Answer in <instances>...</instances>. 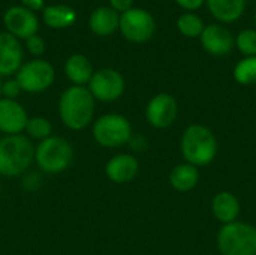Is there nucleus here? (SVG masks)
Wrapping results in <instances>:
<instances>
[{"label": "nucleus", "instance_id": "nucleus-1", "mask_svg": "<svg viewBox=\"0 0 256 255\" xmlns=\"http://www.w3.org/2000/svg\"><path fill=\"white\" fill-rule=\"evenodd\" d=\"M94 114V98L84 86L66 89L58 99V116L63 125L72 131L88 126Z\"/></svg>", "mask_w": 256, "mask_h": 255}, {"label": "nucleus", "instance_id": "nucleus-2", "mask_svg": "<svg viewBox=\"0 0 256 255\" xmlns=\"http://www.w3.org/2000/svg\"><path fill=\"white\" fill-rule=\"evenodd\" d=\"M34 159V147L24 135H6L0 140V174L21 176Z\"/></svg>", "mask_w": 256, "mask_h": 255}, {"label": "nucleus", "instance_id": "nucleus-3", "mask_svg": "<svg viewBox=\"0 0 256 255\" xmlns=\"http://www.w3.org/2000/svg\"><path fill=\"white\" fill-rule=\"evenodd\" d=\"M182 152L189 164L207 165L216 158L218 143L208 128L192 125L183 134Z\"/></svg>", "mask_w": 256, "mask_h": 255}, {"label": "nucleus", "instance_id": "nucleus-4", "mask_svg": "<svg viewBox=\"0 0 256 255\" xmlns=\"http://www.w3.org/2000/svg\"><path fill=\"white\" fill-rule=\"evenodd\" d=\"M74 158L72 146L62 137H48L42 140L34 150L38 167L48 174H58L68 170Z\"/></svg>", "mask_w": 256, "mask_h": 255}, {"label": "nucleus", "instance_id": "nucleus-5", "mask_svg": "<svg viewBox=\"0 0 256 255\" xmlns=\"http://www.w3.org/2000/svg\"><path fill=\"white\" fill-rule=\"evenodd\" d=\"M224 255H256V228L244 222L226 224L218 237Z\"/></svg>", "mask_w": 256, "mask_h": 255}, {"label": "nucleus", "instance_id": "nucleus-6", "mask_svg": "<svg viewBox=\"0 0 256 255\" xmlns=\"http://www.w3.org/2000/svg\"><path fill=\"white\" fill-rule=\"evenodd\" d=\"M93 137L104 147H120L132 137V128L126 117L120 114H105L93 125Z\"/></svg>", "mask_w": 256, "mask_h": 255}, {"label": "nucleus", "instance_id": "nucleus-7", "mask_svg": "<svg viewBox=\"0 0 256 255\" xmlns=\"http://www.w3.org/2000/svg\"><path fill=\"white\" fill-rule=\"evenodd\" d=\"M56 71L52 65L42 59H34L24 63L16 72V81L21 86L22 92L27 93H40L51 87L54 83Z\"/></svg>", "mask_w": 256, "mask_h": 255}, {"label": "nucleus", "instance_id": "nucleus-8", "mask_svg": "<svg viewBox=\"0 0 256 255\" xmlns=\"http://www.w3.org/2000/svg\"><path fill=\"white\" fill-rule=\"evenodd\" d=\"M118 27L128 41L141 44L153 36L156 24L153 17L147 11L132 8L128 12L122 14Z\"/></svg>", "mask_w": 256, "mask_h": 255}, {"label": "nucleus", "instance_id": "nucleus-9", "mask_svg": "<svg viewBox=\"0 0 256 255\" xmlns=\"http://www.w3.org/2000/svg\"><path fill=\"white\" fill-rule=\"evenodd\" d=\"M88 90L93 98L102 102H112L123 95L124 80L120 72L110 68H104L93 74L88 83Z\"/></svg>", "mask_w": 256, "mask_h": 255}, {"label": "nucleus", "instance_id": "nucleus-10", "mask_svg": "<svg viewBox=\"0 0 256 255\" xmlns=\"http://www.w3.org/2000/svg\"><path fill=\"white\" fill-rule=\"evenodd\" d=\"M6 30L15 38L28 39L36 35L39 21L33 11L24 6H12L3 15Z\"/></svg>", "mask_w": 256, "mask_h": 255}, {"label": "nucleus", "instance_id": "nucleus-11", "mask_svg": "<svg viewBox=\"0 0 256 255\" xmlns=\"http://www.w3.org/2000/svg\"><path fill=\"white\" fill-rule=\"evenodd\" d=\"M22 47L18 38L9 32H0V75L9 77L16 74L22 66Z\"/></svg>", "mask_w": 256, "mask_h": 255}, {"label": "nucleus", "instance_id": "nucleus-12", "mask_svg": "<svg viewBox=\"0 0 256 255\" xmlns=\"http://www.w3.org/2000/svg\"><path fill=\"white\" fill-rule=\"evenodd\" d=\"M28 116L24 107L15 99H0V131L8 135H18L26 129Z\"/></svg>", "mask_w": 256, "mask_h": 255}, {"label": "nucleus", "instance_id": "nucleus-13", "mask_svg": "<svg viewBox=\"0 0 256 255\" xmlns=\"http://www.w3.org/2000/svg\"><path fill=\"white\" fill-rule=\"evenodd\" d=\"M177 116V104L171 95H156L147 105V119L156 128H166L174 123Z\"/></svg>", "mask_w": 256, "mask_h": 255}, {"label": "nucleus", "instance_id": "nucleus-14", "mask_svg": "<svg viewBox=\"0 0 256 255\" xmlns=\"http://www.w3.org/2000/svg\"><path fill=\"white\" fill-rule=\"evenodd\" d=\"M201 44L204 50L213 56H226L234 47V38L226 27L210 24L201 35Z\"/></svg>", "mask_w": 256, "mask_h": 255}, {"label": "nucleus", "instance_id": "nucleus-15", "mask_svg": "<svg viewBox=\"0 0 256 255\" xmlns=\"http://www.w3.org/2000/svg\"><path fill=\"white\" fill-rule=\"evenodd\" d=\"M105 171L110 180L116 183H126L136 176L138 161L130 155H117L108 161Z\"/></svg>", "mask_w": 256, "mask_h": 255}, {"label": "nucleus", "instance_id": "nucleus-16", "mask_svg": "<svg viewBox=\"0 0 256 255\" xmlns=\"http://www.w3.org/2000/svg\"><path fill=\"white\" fill-rule=\"evenodd\" d=\"M90 29L98 36H110L120 26V17L112 8L100 6L90 15Z\"/></svg>", "mask_w": 256, "mask_h": 255}, {"label": "nucleus", "instance_id": "nucleus-17", "mask_svg": "<svg viewBox=\"0 0 256 255\" xmlns=\"http://www.w3.org/2000/svg\"><path fill=\"white\" fill-rule=\"evenodd\" d=\"M64 74L75 86H84L90 83L94 72H93V66L90 60L86 56L74 54L66 60Z\"/></svg>", "mask_w": 256, "mask_h": 255}, {"label": "nucleus", "instance_id": "nucleus-18", "mask_svg": "<svg viewBox=\"0 0 256 255\" xmlns=\"http://www.w3.org/2000/svg\"><path fill=\"white\" fill-rule=\"evenodd\" d=\"M207 5L214 18L224 23H232L244 12L246 0H207Z\"/></svg>", "mask_w": 256, "mask_h": 255}, {"label": "nucleus", "instance_id": "nucleus-19", "mask_svg": "<svg viewBox=\"0 0 256 255\" xmlns=\"http://www.w3.org/2000/svg\"><path fill=\"white\" fill-rule=\"evenodd\" d=\"M76 14L68 5H51L44 9V23L52 29H64L75 23Z\"/></svg>", "mask_w": 256, "mask_h": 255}, {"label": "nucleus", "instance_id": "nucleus-20", "mask_svg": "<svg viewBox=\"0 0 256 255\" xmlns=\"http://www.w3.org/2000/svg\"><path fill=\"white\" fill-rule=\"evenodd\" d=\"M213 212L219 221H222L225 224H231L238 216L240 204L232 194L220 192L213 200Z\"/></svg>", "mask_w": 256, "mask_h": 255}, {"label": "nucleus", "instance_id": "nucleus-21", "mask_svg": "<svg viewBox=\"0 0 256 255\" xmlns=\"http://www.w3.org/2000/svg\"><path fill=\"white\" fill-rule=\"evenodd\" d=\"M170 182L177 191H190L198 182V170L192 164L177 165L170 176Z\"/></svg>", "mask_w": 256, "mask_h": 255}, {"label": "nucleus", "instance_id": "nucleus-22", "mask_svg": "<svg viewBox=\"0 0 256 255\" xmlns=\"http://www.w3.org/2000/svg\"><path fill=\"white\" fill-rule=\"evenodd\" d=\"M234 77L240 84H256V56L243 59L234 69Z\"/></svg>", "mask_w": 256, "mask_h": 255}, {"label": "nucleus", "instance_id": "nucleus-23", "mask_svg": "<svg viewBox=\"0 0 256 255\" xmlns=\"http://www.w3.org/2000/svg\"><path fill=\"white\" fill-rule=\"evenodd\" d=\"M177 27L188 38L201 36L206 29L202 24V20L195 14H183L177 21Z\"/></svg>", "mask_w": 256, "mask_h": 255}, {"label": "nucleus", "instance_id": "nucleus-24", "mask_svg": "<svg viewBox=\"0 0 256 255\" xmlns=\"http://www.w3.org/2000/svg\"><path fill=\"white\" fill-rule=\"evenodd\" d=\"M26 131L27 134L34 138V140H45L48 137H51L52 132V125L48 119L36 116V117H30L27 125H26Z\"/></svg>", "mask_w": 256, "mask_h": 255}, {"label": "nucleus", "instance_id": "nucleus-25", "mask_svg": "<svg viewBox=\"0 0 256 255\" xmlns=\"http://www.w3.org/2000/svg\"><path fill=\"white\" fill-rule=\"evenodd\" d=\"M237 47L246 56H256V30H243L237 36Z\"/></svg>", "mask_w": 256, "mask_h": 255}, {"label": "nucleus", "instance_id": "nucleus-26", "mask_svg": "<svg viewBox=\"0 0 256 255\" xmlns=\"http://www.w3.org/2000/svg\"><path fill=\"white\" fill-rule=\"evenodd\" d=\"M26 45H27V50L33 54V56H42L44 53H45V41L40 38V36H38V35H34V36H32V38H28V39H26Z\"/></svg>", "mask_w": 256, "mask_h": 255}, {"label": "nucleus", "instance_id": "nucleus-27", "mask_svg": "<svg viewBox=\"0 0 256 255\" xmlns=\"http://www.w3.org/2000/svg\"><path fill=\"white\" fill-rule=\"evenodd\" d=\"M21 93V86L16 80H8L2 84V95L6 99H15Z\"/></svg>", "mask_w": 256, "mask_h": 255}, {"label": "nucleus", "instance_id": "nucleus-28", "mask_svg": "<svg viewBox=\"0 0 256 255\" xmlns=\"http://www.w3.org/2000/svg\"><path fill=\"white\" fill-rule=\"evenodd\" d=\"M111 3V8L114 11H120V12H128L129 9H132V5H134V0H110Z\"/></svg>", "mask_w": 256, "mask_h": 255}, {"label": "nucleus", "instance_id": "nucleus-29", "mask_svg": "<svg viewBox=\"0 0 256 255\" xmlns=\"http://www.w3.org/2000/svg\"><path fill=\"white\" fill-rule=\"evenodd\" d=\"M176 2L188 11H195V9L201 8V5L204 3V0H176Z\"/></svg>", "mask_w": 256, "mask_h": 255}, {"label": "nucleus", "instance_id": "nucleus-30", "mask_svg": "<svg viewBox=\"0 0 256 255\" xmlns=\"http://www.w3.org/2000/svg\"><path fill=\"white\" fill-rule=\"evenodd\" d=\"M22 5L30 11H38L44 8V0H22Z\"/></svg>", "mask_w": 256, "mask_h": 255}, {"label": "nucleus", "instance_id": "nucleus-31", "mask_svg": "<svg viewBox=\"0 0 256 255\" xmlns=\"http://www.w3.org/2000/svg\"><path fill=\"white\" fill-rule=\"evenodd\" d=\"M0 96H2V81H0Z\"/></svg>", "mask_w": 256, "mask_h": 255}, {"label": "nucleus", "instance_id": "nucleus-32", "mask_svg": "<svg viewBox=\"0 0 256 255\" xmlns=\"http://www.w3.org/2000/svg\"><path fill=\"white\" fill-rule=\"evenodd\" d=\"M255 23H256V14H255Z\"/></svg>", "mask_w": 256, "mask_h": 255}]
</instances>
